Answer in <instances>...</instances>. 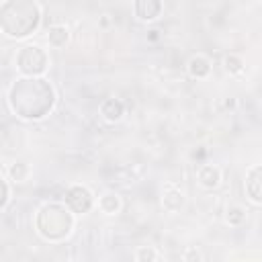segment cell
I'll use <instances>...</instances> for the list:
<instances>
[{
  "label": "cell",
  "instance_id": "obj_1",
  "mask_svg": "<svg viewBox=\"0 0 262 262\" xmlns=\"http://www.w3.org/2000/svg\"><path fill=\"white\" fill-rule=\"evenodd\" d=\"M10 111L27 121H39L55 106V90L41 76H23L8 90Z\"/></svg>",
  "mask_w": 262,
  "mask_h": 262
},
{
  "label": "cell",
  "instance_id": "obj_2",
  "mask_svg": "<svg viewBox=\"0 0 262 262\" xmlns=\"http://www.w3.org/2000/svg\"><path fill=\"white\" fill-rule=\"evenodd\" d=\"M41 25L37 0H4L0 4V31L10 39H27Z\"/></svg>",
  "mask_w": 262,
  "mask_h": 262
},
{
  "label": "cell",
  "instance_id": "obj_3",
  "mask_svg": "<svg viewBox=\"0 0 262 262\" xmlns=\"http://www.w3.org/2000/svg\"><path fill=\"white\" fill-rule=\"evenodd\" d=\"M76 223V215L66 203H45L39 207L35 217V229L45 242H63Z\"/></svg>",
  "mask_w": 262,
  "mask_h": 262
},
{
  "label": "cell",
  "instance_id": "obj_4",
  "mask_svg": "<svg viewBox=\"0 0 262 262\" xmlns=\"http://www.w3.org/2000/svg\"><path fill=\"white\" fill-rule=\"evenodd\" d=\"M49 68V55L39 43L23 45L16 53V70L23 76H43Z\"/></svg>",
  "mask_w": 262,
  "mask_h": 262
},
{
  "label": "cell",
  "instance_id": "obj_5",
  "mask_svg": "<svg viewBox=\"0 0 262 262\" xmlns=\"http://www.w3.org/2000/svg\"><path fill=\"white\" fill-rule=\"evenodd\" d=\"M66 207L74 213V215H86L92 211L94 207V194L90 192L88 186L84 184H74L66 190V199H63Z\"/></svg>",
  "mask_w": 262,
  "mask_h": 262
},
{
  "label": "cell",
  "instance_id": "obj_6",
  "mask_svg": "<svg viewBox=\"0 0 262 262\" xmlns=\"http://www.w3.org/2000/svg\"><path fill=\"white\" fill-rule=\"evenodd\" d=\"M162 10H164L162 0H133V14L141 23H151L160 18Z\"/></svg>",
  "mask_w": 262,
  "mask_h": 262
},
{
  "label": "cell",
  "instance_id": "obj_7",
  "mask_svg": "<svg viewBox=\"0 0 262 262\" xmlns=\"http://www.w3.org/2000/svg\"><path fill=\"white\" fill-rule=\"evenodd\" d=\"M246 192L252 199V203H262V166L256 164L246 174Z\"/></svg>",
  "mask_w": 262,
  "mask_h": 262
},
{
  "label": "cell",
  "instance_id": "obj_8",
  "mask_svg": "<svg viewBox=\"0 0 262 262\" xmlns=\"http://www.w3.org/2000/svg\"><path fill=\"white\" fill-rule=\"evenodd\" d=\"M162 207L168 213H178L184 207V192L176 184L168 182L164 186V192H162Z\"/></svg>",
  "mask_w": 262,
  "mask_h": 262
},
{
  "label": "cell",
  "instance_id": "obj_9",
  "mask_svg": "<svg viewBox=\"0 0 262 262\" xmlns=\"http://www.w3.org/2000/svg\"><path fill=\"white\" fill-rule=\"evenodd\" d=\"M196 180L207 190L217 188L221 184V170H219V166H215V164H203L199 168V172H196Z\"/></svg>",
  "mask_w": 262,
  "mask_h": 262
},
{
  "label": "cell",
  "instance_id": "obj_10",
  "mask_svg": "<svg viewBox=\"0 0 262 262\" xmlns=\"http://www.w3.org/2000/svg\"><path fill=\"white\" fill-rule=\"evenodd\" d=\"M98 111H100V115H102L104 121L117 123V121H121L123 115H125V104H123V100H119V98H104V100L100 102Z\"/></svg>",
  "mask_w": 262,
  "mask_h": 262
},
{
  "label": "cell",
  "instance_id": "obj_11",
  "mask_svg": "<svg viewBox=\"0 0 262 262\" xmlns=\"http://www.w3.org/2000/svg\"><path fill=\"white\" fill-rule=\"evenodd\" d=\"M186 70H188V74H190L192 78L203 80V78H207V76L211 74V61H209L205 55H192V57L188 59Z\"/></svg>",
  "mask_w": 262,
  "mask_h": 262
},
{
  "label": "cell",
  "instance_id": "obj_12",
  "mask_svg": "<svg viewBox=\"0 0 262 262\" xmlns=\"http://www.w3.org/2000/svg\"><path fill=\"white\" fill-rule=\"evenodd\" d=\"M70 41V31L66 25H51L47 29V43L51 47H63Z\"/></svg>",
  "mask_w": 262,
  "mask_h": 262
},
{
  "label": "cell",
  "instance_id": "obj_13",
  "mask_svg": "<svg viewBox=\"0 0 262 262\" xmlns=\"http://www.w3.org/2000/svg\"><path fill=\"white\" fill-rule=\"evenodd\" d=\"M121 207H123V203H121V196L117 192H104L98 199V209L104 215H117L121 211Z\"/></svg>",
  "mask_w": 262,
  "mask_h": 262
},
{
  "label": "cell",
  "instance_id": "obj_14",
  "mask_svg": "<svg viewBox=\"0 0 262 262\" xmlns=\"http://www.w3.org/2000/svg\"><path fill=\"white\" fill-rule=\"evenodd\" d=\"M8 176H10V180H14V182H25V180L31 176V168H29V164H25V162H12L10 168H8Z\"/></svg>",
  "mask_w": 262,
  "mask_h": 262
},
{
  "label": "cell",
  "instance_id": "obj_15",
  "mask_svg": "<svg viewBox=\"0 0 262 262\" xmlns=\"http://www.w3.org/2000/svg\"><path fill=\"white\" fill-rule=\"evenodd\" d=\"M244 219H246V209H244V207H239V205H229V207H227V211H225V221H227L229 225L237 227V225L244 223Z\"/></svg>",
  "mask_w": 262,
  "mask_h": 262
},
{
  "label": "cell",
  "instance_id": "obj_16",
  "mask_svg": "<svg viewBox=\"0 0 262 262\" xmlns=\"http://www.w3.org/2000/svg\"><path fill=\"white\" fill-rule=\"evenodd\" d=\"M223 70H225L227 74H239V72L244 70V61H242V57L235 55V53L225 55V57H223Z\"/></svg>",
  "mask_w": 262,
  "mask_h": 262
},
{
  "label": "cell",
  "instance_id": "obj_17",
  "mask_svg": "<svg viewBox=\"0 0 262 262\" xmlns=\"http://www.w3.org/2000/svg\"><path fill=\"white\" fill-rule=\"evenodd\" d=\"M133 258L137 262H145V260H160V254L151 248V246H139L133 254Z\"/></svg>",
  "mask_w": 262,
  "mask_h": 262
},
{
  "label": "cell",
  "instance_id": "obj_18",
  "mask_svg": "<svg viewBox=\"0 0 262 262\" xmlns=\"http://www.w3.org/2000/svg\"><path fill=\"white\" fill-rule=\"evenodd\" d=\"M8 199H10V186H8V182H6V178L0 174V211L6 207V203H8Z\"/></svg>",
  "mask_w": 262,
  "mask_h": 262
},
{
  "label": "cell",
  "instance_id": "obj_19",
  "mask_svg": "<svg viewBox=\"0 0 262 262\" xmlns=\"http://www.w3.org/2000/svg\"><path fill=\"white\" fill-rule=\"evenodd\" d=\"M223 106H225V108H229V111H233V108H235V98H231V96H229V98H225Z\"/></svg>",
  "mask_w": 262,
  "mask_h": 262
},
{
  "label": "cell",
  "instance_id": "obj_20",
  "mask_svg": "<svg viewBox=\"0 0 262 262\" xmlns=\"http://www.w3.org/2000/svg\"><path fill=\"white\" fill-rule=\"evenodd\" d=\"M147 39H149V41H158V39H160V31H158V29H151L149 35H147Z\"/></svg>",
  "mask_w": 262,
  "mask_h": 262
},
{
  "label": "cell",
  "instance_id": "obj_21",
  "mask_svg": "<svg viewBox=\"0 0 262 262\" xmlns=\"http://www.w3.org/2000/svg\"><path fill=\"white\" fill-rule=\"evenodd\" d=\"M182 258H184V260H190V258H196V260H201V258H203V256H201V254H199V252H188V254H184V256H182Z\"/></svg>",
  "mask_w": 262,
  "mask_h": 262
}]
</instances>
